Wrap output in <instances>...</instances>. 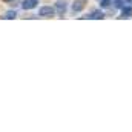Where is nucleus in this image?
<instances>
[{"mask_svg":"<svg viewBox=\"0 0 132 132\" xmlns=\"http://www.w3.org/2000/svg\"><path fill=\"white\" fill-rule=\"evenodd\" d=\"M3 17H5L6 20H12V19H15V17H17V12H15V11H8Z\"/></svg>","mask_w":132,"mask_h":132,"instance_id":"0eeeda50","label":"nucleus"},{"mask_svg":"<svg viewBox=\"0 0 132 132\" xmlns=\"http://www.w3.org/2000/svg\"><path fill=\"white\" fill-rule=\"evenodd\" d=\"M55 9H57V14L60 15V17H63L66 12V3L63 0H59L57 3H55Z\"/></svg>","mask_w":132,"mask_h":132,"instance_id":"f03ea898","label":"nucleus"},{"mask_svg":"<svg viewBox=\"0 0 132 132\" xmlns=\"http://www.w3.org/2000/svg\"><path fill=\"white\" fill-rule=\"evenodd\" d=\"M104 17V14L101 12V11H94L91 15H88V19H94V20H100V19H103Z\"/></svg>","mask_w":132,"mask_h":132,"instance_id":"423d86ee","label":"nucleus"},{"mask_svg":"<svg viewBox=\"0 0 132 132\" xmlns=\"http://www.w3.org/2000/svg\"><path fill=\"white\" fill-rule=\"evenodd\" d=\"M132 17V6H125L121 8V15L120 19H131Z\"/></svg>","mask_w":132,"mask_h":132,"instance_id":"20e7f679","label":"nucleus"},{"mask_svg":"<svg viewBox=\"0 0 132 132\" xmlns=\"http://www.w3.org/2000/svg\"><path fill=\"white\" fill-rule=\"evenodd\" d=\"M100 6L101 8H109L111 6V0H100Z\"/></svg>","mask_w":132,"mask_h":132,"instance_id":"6e6552de","label":"nucleus"},{"mask_svg":"<svg viewBox=\"0 0 132 132\" xmlns=\"http://www.w3.org/2000/svg\"><path fill=\"white\" fill-rule=\"evenodd\" d=\"M3 2H6V3H11V2H15V0H3Z\"/></svg>","mask_w":132,"mask_h":132,"instance_id":"9d476101","label":"nucleus"},{"mask_svg":"<svg viewBox=\"0 0 132 132\" xmlns=\"http://www.w3.org/2000/svg\"><path fill=\"white\" fill-rule=\"evenodd\" d=\"M37 3H38V0H25L22 3V8L23 9H32V8L37 6Z\"/></svg>","mask_w":132,"mask_h":132,"instance_id":"39448f33","label":"nucleus"},{"mask_svg":"<svg viewBox=\"0 0 132 132\" xmlns=\"http://www.w3.org/2000/svg\"><path fill=\"white\" fill-rule=\"evenodd\" d=\"M126 2H128V3H132V0H126Z\"/></svg>","mask_w":132,"mask_h":132,"instance_id":"9b49d317","label":"nucleus"},{"mask_svg":"<svg viewBox=\"0 0 132 132\" xmlns=\"http://www.w3.org/2000/svg\"><path fill=\"white\" fill-rule=\"evenodd\" d=\"M114 6L121 9V8H125V2H123V0H115V2H114Z\"/></svg>","mask_w":132,"mask_h":132,"instance_id":"1a4fd4ad","label":"nucleus"},{"mask_svg":"<svg viewBox=\"0 0 132 132\" xmlns=\"http://www.w3.org/2000/svg\"><path fill=\"white\" fill-rule=\"evenodd\" d=\"M54 12H55L54 8H51V6H43V8H40L38 15H40V17H52Z\"/></svg>","mask_w":132,"mask_h":132,"instance_id":"f257e3e1","label":"nucleus"},{"mask_svg":"<svg viewBox=\"0 0 132 132\" xmlns=\"http://www.w3.org/2000/svg\"><path fill=\"white\" fill-rule=\"evenodd\" d=\"M85 3H86V0H75V2L72 3V11H74V12H80V11L85 8Z\"/></svg>","mask_w":132,"mask_h":132,"instance_id":"7ed1b4c3","label":"nucleus"}]
</instances>
